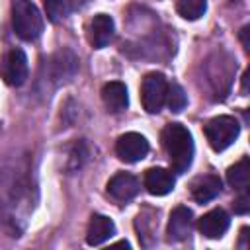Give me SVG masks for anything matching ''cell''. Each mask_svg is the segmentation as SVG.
<instances>
[{
    "label": "cell",
    "instance_id": "obj_10",
    "mask_svg": "<svg viewBox=\"0 0 250 250\" xmlns=\"http://www.w3.org/2000/svg\"><path fill=\"white\" fill-rule=\"evenodd\" d=\"M115 234V225L105 215H92L86 230V242L90 246H100Z\"/></svg>",
    "mask_w": 250,
    "mask_h": 250
},
{
    "label": "cell",
    "instance_id": "obj_8",
    "mask_svg": "<svg viewBox=\"0 0 250 250\" xmlns=\"http://www.w3.org/2000/svg\"><path fill=\"white\" fill-rule=\"evenodd\" d=\"M191 227H193V217H191V211L186 207V205H180L176 207L172 213H170V221H168V238L170 240H186L191 232Z\"/></svg>",
    "mask_w": 250,
    "mask_h": 250
},
{
    "label": "cell",
    "instance_id": "obj_12",
    "mask_svg": "<svg viewBox=\"0 0 250 250\" xmlns=\"http://www.w3.org/2000/svg\"><path fill=\"white\" fill-rule=\"evenodd\" d=\"M113 31H115L113 20L107 14H98L90 21V43L96 49H102L113 39Z\"/></svg>",
    "mask_w": 250,
    "mask_h": 250
},
{
    "label": "cell",
    "instance_id": "obj_13",
    "mask_svg": "<svg viewBox=\"0 0 250 250\" xmlns=\"http://www.w3.org/2000/svg\"><path fill=\"white\" fill-rule=\"evenodd\" d=\"M102 100H104L105 107L109 111H113V113H119V111L127 109V105H129V94H127L125 84L119 82V80L107 82L102 88Z\"/></svg>",
    "mask_w": 250,
    "mask_h": 250
},
{
    "label": "cell",
    "instance_id": "obj_1",
    "mask_svg": "<svg viewBox=\"0 0 250 250\" xmlns=\"http://www.w3.org/2000/svg\"><path fill=\"white\" fill-rule=\"evenodd\" d=\"M162 145L170 158L174 172L182 174L193 160V139L182 123H170L162 131Z\"/></svg>",
    "mask_w": 250,
    "mask_h": 250
},
{
    "label": "cell",
    "instance_id": "obj_4",
    "mask_svg": "<svg viewBox=\"0 0 250 250\" xmlns=\"http://www.w3.org/2000/svg\"><path fill=\"white\" fill-rule=\"evenodd\" d=\"M166 90H168V82L160 72H148L143 78V86H141V100H143V107L148 113H156L162 109L164 102H166Z\"/></svg>",
    "mask_w": 250,
    "mask_h": 250
},
{
    "label": "cell",
    "instance_id": "obj_7",
    "mask_svg": "<svg viewBox=\"0 0 250 250\" xmlns=\"http://www.w3.org/2000/svg\"><path fill=\"white\" fill-rule=\"evenodd\" d=\"M139 180L133 174L127 172H117L109 182H107V193L117 199V201H129L139 193Z\"/></svg>",
    "mask_w": 250,
    "mask_h": 250
},
{
    "label": "cell",
    "instance_id": "obj_11",
    "mask_svg": "<svg viewBox=\"0 0 250 250\" xmlns=\"http://www.w3.org/2000/svg\"><path fill=\"white\" fill-rule=\"evenodd\" d=\"M145 188L152 195H166L174 189V176L166 168H148L145 172Z\"/></svg>",
    "mask_w": 250,
    "mask_h": 250
},
{
    "label": "cell",
    "instance_id": "obj_17",
    "mask_svg": "<svg viewBox=\"0 0 250 250\" xmlns=\"http://www.w3.org/2000/svg\"><path fill=\"white\" fill-rule=\"evenodd\" d=\"M70 0H45V10L51 21H61L70 14Z\"/></svg>",
    "mask_w": 250,
    "mask_h": 250
},
{
    "label": "cell",
    "instance_id": "obj_3",
    "mask_svg": "<svg viewBox=\"0 0 250 250\" xmlns=\"http://www.w3.org/2000/svg\"><path fill=\"white\" fill-rule=\"evenodd\" d=\"M240 133V125L234 117L230 115H219V117H213L207 125H205V137H207V143L211 145L213 150H225L227 146H230L236 137Z\"/></svg>",
    "mask_w": 250,
    "mask_h": 250
},
{
    "label": "cell",
    "instance_id": "obj_5",
    "mask_svg": "<svg viewBox=\"0 0 250 250\" xmlns=\"http://www.w3.org/2000/svg\"><path fill=\"white\" fill-rule=\"evenodd\" d=\"M148 152V141L141 133H125L115 143V154L123 162H139Z\"/></svg>",
    "mask_w": 250,
    "mask_h": 250
},
{
    "label": "cell",
    "instance_id": "obj_20",
    "mask_svg": "<svg viewBox=\"0 0 250 250\" xmlns=\"http://www.w3.org/2000/svg\"><path fill=\"white\" fill-rule=\"evenodd\" d=\"M248 31H250V27L246 25V27H242V33H240V39H242L244 49H248V47H250V43H248Z\"/></svg>",
    "mask_w": 250,
    "mask_h": 250
},
{
    "label": "cell",
    "instance_id": "obj_9",
    "mask_svg": "<svg viewBox=\"0 0 250 250\" xmlns=\"http://www.w3.org/2000/svg\"><path fill=\"white\" fill-rule=\"evenodd\" d=\"M229 225H230L229 215H227L223 209H213V211L205 213V215L199 219L197 229H199V232H201L203 236H207V238H221V236L227 232Z\"/></svg>",
    "mask_w": 250,
    "mask_h": 250
},
{
    "label": "cell",
    "instance_id": "obj_16",
    "mask_svg": "<svg viewBox=\"0 0 250 250\" xmlns=\"http://www.w3.org/2000/svg\"><path fill=\"white\" fill-rule=\"evenodd\" d=\"M178 14L184 18V20H189V21H195L199 20L205 10H207V0H178V6H176Z\"/></svg>",
    "mask_w": 250,
    "mask_h": 250
},
{
    "label": "cell",
    "instance_id": "obj_2",
    "mask_svg": "<svg viewBox=\"0 0 250 250\" xmlns=\"http://www.w3.org/2000/svg\"><path fill=\"white\" fill-rule=\"evenodd\" d=\"M12 23H14V31L23 41H33L43 31V18L31 0L12 2Z\"/></svg>",
    "mask_w": 250,
    "mask_h": 250
},
{
    "label": "cell",
    "instance_id": "obj_6",
    "mask_svg": "<svg viewBox=\"0 0 250 250\" xmlns=\"http://www.w3.org/2000/svg\"><path fill=\"white\" fill-rule=\"evenodd\" d=\"M4 80L10 86H21L27 78V57L21 49H12L4 61L2 68Z\"/></svg>",
    "mask_w": 250,
    "mask_h": 250
},
{
    "label": "cell",
    "instance_id": "obj_18",
    "mask_svg": "<svg viewBox=\"0 0 250 250\" xmlns=\"http://www.w3.org/2000/svg\"><path fill=\"white\" fill-rule=\"evenodd\" d=\"M166 104H168V107L172 111H182L186 107L188 98H186V94H184L180 84H170L168 86V90H166Z\"/></svg>",
    "mask_w": 250,
    "mask_h": 250
},
{
    "label": "cell",
    "instance_id": "obj_14",
    "mask_svg": "<svg viewBox=\"0 0 250 250\" xmlns=\"http://www.w3.org/2000/svg\"><path fill=\"white\" fill-rule=\"evenodd\" d=\"M221 191V180L215 174H205L193 180L191 184V195L197 203H207L211 199H215Z\"/></svg>",
    "mask_w": 250,
    "mask_h": 250
},
{
    "label": "cell",
    "instance_id": "obj_15",
    "mask_svg": "<svg viewBox=\"0 0 250 250\" xmlns=\"http://www.w3.org/2000/svg\"><path fill=\"white\" fill-rule=\"evenodd\" d=\"M227 180L238 191H244L248 188V184H250V160H248V156H242L234 166L229 168Z\"/></svg>",
    "mask_w": 250,
    "mask_h": 250
},
{
    "label": "cell",
    "instance_id": "obj_19",
    "mask_svg": "<svg viewBox=\"0 0 250 250\" xmlns=\"http://www.w3.org/2000/svg\"><path fill=\"white\" fill-rule=\"evenodd\" d=\"M244 191H246V189H244ZM244 191H242V195L234 201V211H236V213H240V215L248 213V209H250V197H248Z\"/></svg>",
    "mask_w": 250,
    "mask_h": 250
}]
</instances>
